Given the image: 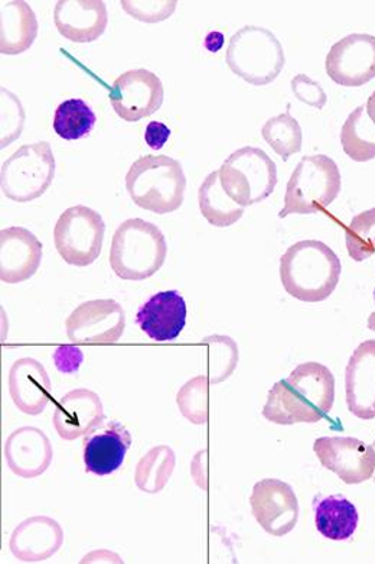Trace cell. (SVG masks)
<instances>
[{
  "mask_svg": "<svg viewBox=\"0 0 375 564\" xmlns=\"http://www.w3.org/2000/svg\"><path fill=\"white\" fill-rule=\"evenodd\" d=\"M335 401V377L318 362L300 364L268 391L263 417L279 425L319 423Z\"/></svg>",
  "mask_w": 375,
  "mask_h": 564,
  "instance_id": "obj_1",
  "label": "cell"
},
{
  "mask_svg": "<svg viewBox=\"0 0 375 564\" xmlns=\"http://www.w3.org/2000/svg\"><path fill=\"white\" fill-rule=\"evenodd\" d=\"M342 265L327 243L300 240L280 258V280L286 293L299 302H326L337 290Z\"/></svg>",
  "mask_w": 375,
  "mask_h": 564,
  "instance_id": "obj_2",
  "label": "cell"
},
{
  "mask_svg": "<svg viewBox=\"0 0 375 564\" xmlns=\"http://www.w3.org/2000/svg\"><path fill=\"white\" fill-rule=\"evenodd\" d=\"M126 188L134 205L168 215L183 206L187 177L179 161L166 155H145L126 174Z\"/></svg>",
  "mask_w": 375,
  "mask_h": 564,
  "instance_id": "obj_3",
  "label": "cell"
},
{
  "mask_svg": "<svg viewBox=\"0 0 375 564\" xmlns=\"http://www.w3.org/2000/svg\"><path fill=\"white\" fill-rule=\"evenodd\" d=\"M168 247L156 225L143 219L123 221L110 248V267L119 279L143 281L164 267Z\"/></svg>",
  "mask_w": 375,
  "mask_h": 564,
  "instance_id": "obj_4",
  "label": "cell"
},
{
  "mask_svg": "<svg viewBox=\"0 0 375 564\" xmlns=\"http://www.w3.org/2000/svg\"><path fill=\"white\" fill-rule=\"evenodd\" d=\"M342 187L340 169L330 156H304L287 183L280 219L290 215H315L331 206Z\"/></svg>",
  "mask_w": 375,
  "mask_h": 564,
  "instance_id": "obj_5",
  "label": "cell"
},
{
  "mask_svg": "<svg viewBox=\"0 0 375 564\" xmlns=\"http://www.w3.org/2000/svg\"><path fill=\"white\" fill-rule=\"evenodd\" d=\"M230 70L253 86L275 82L286 64L280 41L266 28L249 25L231 36L225 54Z\"/></svg>",
  "mask_w": 375,
  "mask_h": 564,
  "instance_id": "obj_6",
  "label": "cell"
},
{
  "mask_svg": "<svg viewBox=\"0 0 375 564\" xmlns=\"http://www.w3.org/2000/svg\"><path fill=\"white\" fill-rule=\"evenodd\" d=\"M55 177V156L48 142L27 143L2 164L0 188L16 203L44 196Z\"/></svg>",
  "mask_w": 375,
  "mask_h": 564,
  "instance_id": "obj_7",
  "label": "cell"
},
{
  "mask_svg": "<svg viewBox=\"0 0 375 564\" xmlns=\"http://www.w3.org/2000/svg\"><path fill=\"white\" fill-rule=\"evenodd\" d=\"M219 171L222 187L243 207L266 200L277 186L275 161L261 148L244 147L233 152Z\"/></svg>",
  "mask_w": 375,
  "mask_h": 564,
  "instance_id": "obj_8",
  "label": "cell"
},
{
  "mask_svg": "<svg viewBox=\"0 0 375 564\" xmlns=\"http://www.w3.org/2000/svg\"><path fill=\"white\" fill-rule=\"evenodd\" d=\"M103 217L87 206L69 207L54 229L55 248L69 265L89 267L103 249Z\"/></svg>",
  "mask_w": 375,
  "mask_h": 564,
  "instance_id": "obj_9",
  "label": "cell"
},
{
  "mask_svg": "<svg viewBox=\"0 0 375 564\" xmlns=\"http://www.w3.org/2000/svg\"><path fill=\"white\" fill-rule=\"evenodd\" d=\"M66 329L76 345L115 344L126 329V313L114 300H91L69 314Z\"/></svg>",
  "mask_w": 375,
  "mask_h": 564,
  "instance_id": "obj_10",
  "label": "cell"
},
{
  "mask_svg": "<svg viewBox=\"0 0 375 564\" xmlns=\"http://www.w3.org/2000/svg\"><path fill=\"white\" fill-rule=\"evenodd\" d=\"M164 96L161 78L146 68H136L115 78L109 97L120 118L126 122H139L161 109Z\"/></svg>",
  "mask_w": 375,
  "mask_h": 564,
  "instance_id": "obj_11",
  "label": "cell"
},
{
  "mask_svg": "<svg viewBox=\"0 0 375 564\" xmlns=\"http://www.w3.org/2000/svg\"><path fill=\"white\" fill-rule=\"evenodd\" d=\"M250 507L258 525L273 538H284L298 524V497L284 480L267 478L254 485Z\"/></svg>",
  "mask_w": 375,
  "mask_h": 564,
  "instance_id": "obj_12",
  "label": "cell"
},
{
  "mask_svg": "<svg viewBox=\"0 0 375 564\" xmlns=\"http://www.w3.org/2000/svg\"><path fill=\"white\" fill-rule=\"evenodd\" d=\"M313 451L323 468L333 471L346 485L367 482L375 474L373 446L354 437H321Z\"/></svg>",
  "mask_w": 375,
  "mask_h": 564,
  "instance_id": "obj_13",
  "label": "cell"
},
{
  "mask_svg": "<svg viewBox=\"0 0 375 564\" xmlns=\"http://www.w3.org/2000/svg\"><path fill=\"white\" fill-rule=\"evenodd\" d=\"M327 74L337 85L361 87L375 78V36L351 34L332 45Z\"/></svg>",
  "mask_w": 375,
  "mask_h": 564,
  "instance_id": "obj_14",
  "label": "cell"
},
{
  "mask_svg": "<svg viewBox=\"0 0 375 564\" xmlns=\"http://www.w3.org/2000/svg\"><path fill=\"white\" fill-rule=\"evenodd\" d=\"M43 243L30 230L13 228L0 230V280L7 284L27 281L40 270Z\"/></svg>",
  "mask_w": 375,
  "mask_h": 564,
  "instance_id": "obj_15",
  "label": "cell"
},
{
  "mask_svg": "<svg viewBox=\"0 0 375 564\" xmlns=\"http://www.w3.org/2000/svg\"><path fill=\"white\" fill-rule=\"evenodd\" d=\"M54 427L64 441H76L90 434L104 422L103 402L95 391H69L55 402Z\"/></svg>",
  "mask_w": 375,
  "mask_h": 564,
  "instance_id": "obj_16",
  "label": "cell"
},
{
  "mask_svg": "<svg viewBox=\"0 0 375 564\" xmlns=\"http://www.w3.org/2000/svg\"><path fill=\"white\" fill-rule=\"evenodd\" d=\"M54 24L71 43H95L108 28V8L101 0H59L54 9Z\"/></svg>",
  "mask_w": 375,
  "mask_h": 564,
  "instance_id": "obj_17",
  "label": "cell"
},
{
  "mask_svg": "<svg viewBox=\"0 0 375 564\" xmlns=\"http://www.w3.org/2000/svg\"><path fill=\"white\" fill-rule=\"evenodd\" d=\"M346 404L361 420L375 419V340L354 350L345 371Z\"/></svg>",
  "mask_w": 375,
  "mask_h": 564,
  "instance_id": "obj_18",
  "label": "cell"
},
{
  "mask_svg": "<svg viewBox=\"0 0 375 564\" xmlns=\"http://www.w3.org/2000/svg\"><path fill=\"white\" fill-rule=\"evenodd\" d=\"M187 303L178 291H161L137 312V323L152 340L177 339L187 325Z\"/></svg>",
  "mask_w": 375,
  "mask_h": 564,
  "instance_id": "obj_19",
  "label": "cell"
},
{
  "mask_svg": "<svg viewBox=\"0 0 375 564\" xmlns=\"http://www.w3.org/2000/svg\"><path fill=\"white\" fill-rule=\"evenodd\" d=\"M53 446L43 430L21 427L4 443V459L9 469L21 478L32 479L44 474L53 462Z\"/></svg>",
  "mask_w": 375,
  "mask_h": 564,
  "instance_id": "obj_20",
  "label": "cell"
},
{
  "mask_svg": "<svg viewBox=\"0 0 375 564\" xmlns=\"http://www.w3.org/2000/svg\"><path fill=\"white\" fill-rule=\"evenodd\" d=\"M63 541V529L57 521L48 517H32L13 531L11 550L18 561L45 562L62 549Z\"/></svg>",
  "mask_w": 375,
  "mask_h": 564,
  "instance_id": "obj_21",
  "label": "cell"
},
{
  "mask_svg": "<svg viewBox=\"0 0 375 564\" xmlns=\"http://www.w3.org/2000/svg\"><path fill=\"white\" fill-rule=\"evenodd\" d=\"M9 394L23 414L44 413L53 397L49 377L43 365L32 358L18 359L9 371Z\"/></svg>",
  "mask_w": 375,
  "mask_h": 564,
  "instance_id": "obj_22",
  "label": "cell"
},
{
  "mask_svg": "<svg viewBox=\"0 0 375 564\" xmlns=\"http://www.w3.org/2000/svg\"><path fill=\"white\" fill-rule=\"evenodd\" d=\"M132 445L131 433L120 423H110L104 433L97 434L86 443V471L108 476L122 468Z\"/></svg>",
  "mask_w": 375,
  "mask_h": 564,
  "instance_id": "obj_23",
  "label": "cell"
},
{
  "mask_svg": "<svg viewBox=\"0 0 375 564\" xmlns=\"http://www.w3.org/2000/svg\"><path fill=\"white\" fill-rule=\"evenodd\" d=\"M38 36L35 12L23 0L2 2L0 7V53L18 55L32 47Z\"/></svg>",
  "mask_w": 375,
  "mask_h": 564,
  "instance_id": "obj_24",
  "label": "cell"
},
{
  "mask_svg": "<svg viewBox=\"0 0 375 564\" xmlns=\"http://www.w3.org/2000/svg\"><path fill=\"white\" fill-rule=\"evenodd\" d=\"M359 521L354 503L340 495L321 499L315 508V524L328 540L344 541L353 538Z\"/></svg>",
  "mask_w": 375,
  "mask_h": 564,
  "instance_id": "obj_25",
  "label": "cell"
},
{
  "mask_svg": "<svg viewBox=\"0 0 375 564\" xmlns=\"http://www.w3.org/2000/svg\"><path fill=\"white\" fill-rule=\"evenodd\" d=\"M198 203L202 216L216 228H229L238 224L244 215L245 207L235 203L222 187L220 171L208 175L199 187Z\"/></svg>",
  "mask_w": 375,
  "mask_h": 564,
  "instance_id": "obj_26",
  "label": "cell"
},
{
  "mask_svg": "<svg viewBox=\"0 0 375 564\" xmlns=\"http://www.w3.org/2000/svg\"><path fill=\"white\" fill-rule=\"evenodd\" d=\"M341 143L345 154L356 163L375 159V124L364 105L359 106L345 120L341 129Z\"/></svg>",
  "mask_w": 375,
  "mask_h": 564,
  "instance_id": "obj_27",
  "label": "cell"
},
{
  "mask_svg": "<svg viewBox=\"0 0 375 564\" xmlns=\"http://www.w3.org/2000/svg\"><path fill=\"white\" fill-rule=\"evenodd\" d=\"M175 468V453L168 446L151 448L139 460L134 482L143 492L157 494L168 485Z\"/></svg>",
  "mask_w": 375,
  "mask_h": 564,
  "instance_id": "obj_28",
  "label": "cell"
},
{
  "mask_svg": "<svg viewBox=\"0 0 375 564\" xmlns=\"http://www.w3.org/2000/svg\"><path fill=\"white\" fill-rule=\"evenodd\" d=\"M96 120V113L85 100L68 99L55 110L54 131L63 140L78 141L89 135Z\"/></svg>",
  "mask_w": 375,
  "mask_h": 564,
  "instance_id": "obj_29",
  "label": "cell"
},
{
  "mask_svg": "<svg viewBox=\"0 0 375 564\" xmlns=\"http://www.w3.org/2000/svg\"><path fill=\"white\" fill-rule=\"evenodd\" d=\"M262 135L272 150L287 161L291 155L298 154L302 150L304 132L298 120L290 115L287 109L286 113L279 117L271 118L262 129Z\"/></svg>",
  "mask_w": 375,
  "mask_h": 564,
  "instance_id": "obj_30",
  "label": "cell"
},
{
  "mask_svg": "<svg viewBox=\"0 0 375 564\" xmlns=\"http://www.w3.org/2000/svg\"><path fill=\"white\" fill-rule=\"evenodd\" d=\"M177 404L184 417L192 424H206L210 417V379L196 377L180 388Z\"/></svg>",
  "mask_w": 375,
  "mask_h": 564,
  "instance_id": "obj_31",
  "label": "cell"
},
{
  "mask_svg": "<svg viewBox=\"0 0 375 564\" xmlns=\"http://www.w3.org/2000/svg\"><path fill=\"white\" fill-rule=\"evenodd\" d=\"M346 251L355 262H363L375 253V207L356 215L345 226Z\"/></svg>",
  "mask_w": 375,
  "mask_h": 564,
  "instance_id": "obj_32",
  "label": "cell"
},
{
  "mask_svg": "<svg viewBox=\"0 0 375 564\" xmlns=\"http://www.w3.org/2000/svg\"><path fill=\"white\" fill-rule=\"evenodd\" d=\"M203 344L208 345V379L212 383L225 381L238 367V345L227 336L207 337Z\"/></svg>",
  "mask_w": 375,
  "mask_h": 564,
  "instance_id": "obj_33",
  "label": "cell"
},
{
  "mask_svg": "<svg viewBox=\"0 0 375 564\" xmlns=\"http://www.w3.org/2000/svg\"><path fill=\"white\" fill-rule=\"evenodd\" d=\"M25 124V110L22 108L21 100L11 91L2 89V148L21 137Z\"/></svg>",
  "mask_w": 375,
  "mask_h": 564,
  "instance_id": "obj_34",
  "label": "cell"
},
{
  "mask_svg": "<svg viewBox=\"0 0 375 564\" xmlns=\"http://www.w3.org/2000/svg\"><path fill=\"white\" fill-rule=\"evenodd\" d=\"M124 11L129 13L134 20L142 22H162L168 20L177 9V0H146V2H139V0H122L120 2Z\"/></svg>",
  "mask_w": 375,
  "mask_h": 564,
  "instance_id": "obj_35",
  "label": "cell"
},
{
  "mask_svg": "<svg viewBox=\"0 0 375 564\" xmlns=\"http://www.w3.org/2000/svg\"><path fill=\"white\" fill-rule=\"evenodd\" d=\"M290 86L296 99L302 101V104L319 110L323 109V106L327 105L328 96L326 90L307 74H298V76L291 78Z\"/></svg>",
  "mask_w": 375,
  "mask_h": 564,
  "instance_id": "obj_36",
  "label": "cell"
},
{
  "mask_svg": "<svg viewBox=\"0 0 375 564\" xmlns=\"http://www.w3.org/2000/svg\"><path fill=\"white\" fill-rule=\"evenodd\" d=\"M55 367L63 373H76L80 369L85 355L78 346H59L53 355Z\"/></svg>",
  "mask_w": 375,
  "mask_h": 564,
  "instance_id": "obj_37",
  "label": "cell"
},
{
  "mask_svg": "<svg viewBox=\"0 0 375 564\" xmlns=\"http://www.w3.org/2000/svg\"><path fill=\"white\" fill-rule=\"evenodd\" d=\"M170 133L173 132H170V129L166 127L165 123L154 120V122H151L146 127L145 141L152 150H162L165 143L168 142Z\"/></svg>",
  "mask_w": 375,
  "mask_h": 564,
  "instance_id": "obj_38",
  "label": "cell"
},
{
  "mask_svg": "<svg viewBox=\"0 0 375 564\" xmlns=\"http://www.w3.org/2000/svg\"><path fill=\"white\" fill-rule=\"evenodd\" d=\"M203 47L212 54L219 53V51L224 47V34L219 31L210 32V34L206 36V41H203Z\"/></svg>",
  "mask_w": 375,
  "mask_h": 564,
  "instance_id": "obj_39",
  "label": "cell"
},
{
  "mask_svg": "<svg viewBox=\"0 0 375 564\" xmlns=\"http://www.w3.org/2000/svg\"><path fill=\"white\" fill-rule=\"evenodd\" d=\"M365 108H367L368 117L370 119L373 120V123L375 124V91L372 96H370L367 106H365Z\"/></svg>",
  "mask_w": 375,
  "mask_h": 564,
  "instance_id": "obj_40",
  "label": "cell"
},
{
  "mask_svg": "<svg viewBox=\"0 0 375 564\" xmlns=\"http://www.w3.org/2000/svg\"><path fill=\"white\" fill-rule=\"evenodd\" d=\"M368 329L375 332V313L368 317Z\"/></svg>",
  "mask_w": 375,
  "mask_h": 564,
  "instance_id": "obj_41",
  "label": "cell"
},
{
  "mask_svg": "<svg viewBox=\"0 0 375 564\" xmlns=\"http://www.w3.org/2000/svg\"><path fill=\"white\" fill-rule=\"evenodd\" d=\"M373 447H374V451H375V442L373 443ZM373 478H374V482H375V474H374Z\"/></svg>",
  "mask_w": 375,
  "mask_h": 564,
  "instance_id": "obj_42",
  "label": "cell"
},
{
  "mask_svg": "<svg viewBox=\"0 0 375 564\" xmlns=\"http://www.w3.org/2000/svg\"><path fill=\"white\" fill-rule=\"evenodd\" d=\"M374 300H375V290H374Z\"/></svg>",
  "mask_w": 375,
  "mask_h": 564,
  "instance_id": "obj_43",
  "label": "cell"
}]
</instances>
